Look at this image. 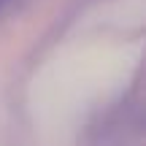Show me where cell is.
Wrapping results in <instances>:
<instances>
[{"instance_id": "6da1fadb", "label": "cell", "mask_w": 146, "mask_h": 146, "mask_svg": "<svg viewBox=\"0 0 146 146\" xmlns=\"http://www.w3.org/2000/svg\"><path fill=\"white\" fill-rule=\"evenodd\" d=\"M8 5H11V0H0V14H3V11L8 8Z\"/></svg>"}]
</instances>
